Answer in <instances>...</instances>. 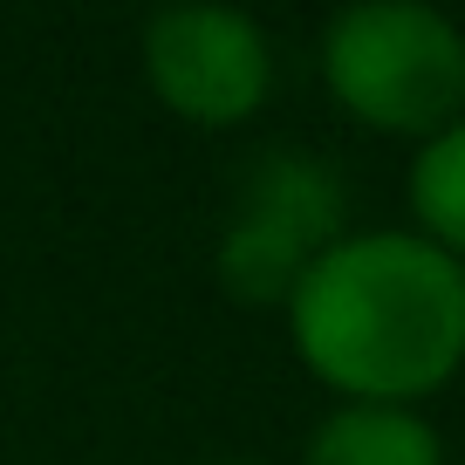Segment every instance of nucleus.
<instances>
[{
  "label": "nucleus",
  "mask_w": 465,
  "mask_h": 465,
  "mask_svg": "<svg viewBox=\"0 0 465 465\" xmlns=\"http://www.w3.org/2000/svg\"><path fill=\"white\" fill-rule=\"evenodd\" d=\"M137 69L158 110L192 131H240L274 96V42L247 7H158L137 35Z\"/></svg>",
  "instance_id": "4"
},
{
  "label": "nucleus",
  "mask_w": 465,
  "mask_h": 465,
  "mask_svg": "<svg viewBox=\"0 0 465 465\" xmlns=\"http://www.w3.org/2000/svg\"><path fill=\"white\" fill-rule=\"evenodd\" d=\"M205 465H261V459H205Z\"/></svg>",
  "instance_id": "7"
},
{
  "label": "nucleus",
  "mask_w": 465,
  "mask_h": 465,
  "mask_svg": "<svg viewBox=\"0 0 465 465\" xmlns=\"http://www.w3.org/2000/svg\"><path fill=\"white\" fill-rule=\"evenodd\" d=\"M459 465H465V459H459Z\"/></svg>",
  "instance_id": "8"
},
{
  "label": "nucleus",
  "mask_w": 465,
  "mask_h": 465,
  "mask_svg": "<svg viewBox=\"0 0 465 465\" xmlns=\"http://www.w3.org/2000/svg\"><path fill=\"white\" fill-rule=\"evenodd\" d=\"M281 322L329 404L424 411L465 370V267L411 226H349Z\"/></svg>",
  "instance_id": "1"
},
{
  "label": "nucleus",
  "mask_w": 465,
  "mask_h": 465,
  "mask_svg": "<svg viewBox=\"0 0 465 465\" xmlns=\"http://www.w3.org/2000/svg\"><path fill=\"white\" fill-rule=\"evenodd\" d=\"M404 205H411V232H424L431 247H445L465 267V116L411 151Z\"/></svg>",
  "instance_id": "6"
},
{
  "label": "nucleus",
  "mask_w": 465,
  "mask_h": 465,
  "mask_svg": "<svg viewBox=\"0 0 465 465\" xmlns=\"http://www.w3.org/2000/svg\"><path fill=\"white\" fill-rule=\"evenodd\" d=\"M302 465H451L424 411L404 404H329L302 438Z\"/></svg>",
  "instance_id": "5"
},
{
  "label": "nucleus",
  "mask_w": 465,
  "mask_h": 465,
  "mask_svg": "<svg viewBox=\"0 0 465 465\" xmlns=\"http://www.w3.org/2000/svg\"><path fill=\"white\" fill-rule=\"evenodd\" d=\"M322 89L349 124L411 151L465 116V28L431 0H356L315 35Z\"/></svg>",
  "instance_id": "2"
},
{
  "label": "nucleus",
  "mask_w": 465,
  "mask_h": 465,
  "mask_svg": "<svg viewBox=\"0 0 465 465\" xmlns=\"http://www.w3.org/2000/svg\"><path fill=\"white\" fill-rule=\"evenodd\" d=\"M349 232V185L322 151L274 144L240 172L213 274L240 308H288L302 274Z\"/></svg>",
  "instance_id": "3"
}]
</instances>
